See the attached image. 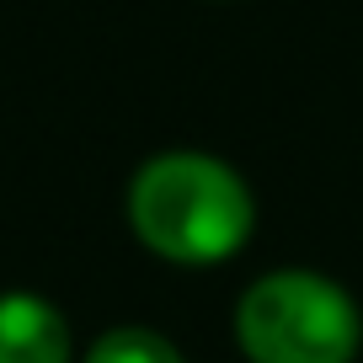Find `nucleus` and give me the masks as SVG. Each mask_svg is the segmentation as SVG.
Masks as SVG:
<instances>
[{
  "mask_svg": "<svg viewBox=\"0 0 363 363\" xmlns=\"http://www.w3.org/2000/svg\"><path fill=\"white\" fill-rule=\"evenodd\" d=\"M123 219L150 257L171 267H219L246 251L257 230V198L225 155L155 150L128 177Z\"/></svg>",
  "mask_w": 363,
  "mask_h": 363,
  "instance_id": "1",
  "label": "nucleus"
},
{
  "mask_svg": "<svg viewBox=\"0 0 363 363\" xmlns=\"http://www.w3.org/2000/svg\"><path fill=\"white\" fill-rule=\"evenodd\" d=\"M0 363H75L65 310L33 289H6L0 294Z\"/></svg>",
  "mask_w": 363,
  "mask_h": 363,
  "instance_id": "3",
  "label": "nucleus"
},
{
  "mask_svg": "<svg viewBox=\"0 0 363 363\" xmlns=\"http://www.w3.org/2000/svg\"><path fill=\"white\" fill-rule=\"evenodd\" d=\"M80 363H187L182 347L155 326H107L80 352Z\"/></svg>",
  "mask_w": 363,
  "mask_h": 363,
  "instance_id": "4",
  "label": "nucleus"
},
{
  "mask_svg": "<svg viewBox=\"0 0 363 363\" xmlns=\"http://www.w3.org/2000/svg\"><path fill=\"white\" fill-rule=\"evenodd\" d=\"M235 347L246 363H352L363 310L315 267H272L235 299Z\"/></svg>",
  "mask_w": 363,
  "mask_h": 363,
  "instance_id": "2",
  "label": "nucleus"
}]
</instances>
